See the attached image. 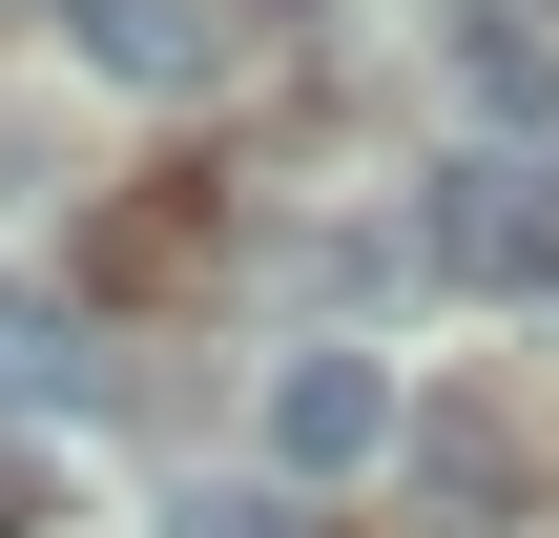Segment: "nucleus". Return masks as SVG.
<instances>
[{
    "label": "nucleus",
    "mask_w": 559,
    "mask_h": 538,
    "mask_svg": "<svg viewBox=\"0 0 559 538\" xmlns=\"http://www.w3.org/2000/svg\"><path fill=\"white\" fill-rule=\"evenodd\" d=\"M415 249H436L456 290H559V166L539 145H456L436 207H415Z\"/></svg>",
    "instance_id": "f257e3e1"
},
{
    "label": "nucleus",
    "mask_w": 559,
    "mask_h": 538,
    "mask_svg": "<svg viewBox=\"0 0 559 538\" xmlns=\"http://www.w3.org/2000/svg\"><path fill=\"white\" fill-rule=\"evenodd\" d=\"M394 435H415V415H394L373 352H290V373H270V477H373Z\"/></svg>",
    "instance_id": "f03ea898"
},
{
    "label": "nucleus",
    "mask_w": 559,
    "mask_h": 538,
    "mask_svg": "<svg viewBox=\"0 0 559 538\" xmlns=\"http://www.w3.org/2000/svg\"><path fill=\"white\" fill-rule=\"evenodd\" d=\"M104 83H145V104H187V83H228V0H83L62 21Z\"/></svg>",
    "instance_id": "7ed1b4c3"
},
{
    "label": "nucleus",
    "mask_w": 559,
    "mask_h": 538,
    "mask_svg": "<svg viewBox=\"0 0 559 538\" xmlns=\"http://www.w3.org/2000/svg\"><path fill=\"white\" fill-rule=\"evenodd\" d=\"M456 83H477L498 145H559V21L539 0H456Z\"/></svg>",
    "instance_id": "20e7f679"
},
{
    "label": "nucleus",
    "mask_w": 559,
    "mask_h": 538,
    "mask_svg": "<svg viewBox=\"0 0 559 538\" xmlns=\"http://www.w3.org/2000/svg\"><path fill=\"white\" fill-rule=\"evenodd\" d=\"M104 373H83V332L41 311V290H0V415H83Z\"/></svg>",
    "instance_id": "39448f33"
},
{
    "label": "nucleus",
    "mask_w": 559,
    "mask_h": 538,
    "mask_svg": "<svg viewBox=\"0 0 559 538\" xmlns=\"http://www.w3.org/2000/svg\"><path fill=\"white\" fill-rule=\"evenodd\" d=\"M394 456H415V498H436V518H456V538H477V518H498V498H519V456H498L477 415H415Z\"/></svg>",
    "instance_id": "423d86ee"
},
{
    "label": "nucleus",
    "mask_w": 559,
    "mask_h": 538,
    "mask_svg": "<svg viewBox=\"0 0 559 538\" xmlns=\"http://www.w3.org/2000/svg\"><path fill=\"white\" fill-rule=\"evenodd\" d=\"M187 538H290V498H187Z\"/></svg>",
    "instance_id": "0eeeda50"
},
{
    "label": "nucleus",
    "mask_w": 559,
    "mask_h": 538,
    "mask_svg": "<svg viewBox=\"0 0 559 538\" xmlns=\"http://www.w3.org/2000/svg\"><path fill=\"white\" fill-rule=\"evenodd\" d=\"M62 21H83V0H62Z\"/></svg>",
    "instance_id": "6e6552de"
}]
</instances>
